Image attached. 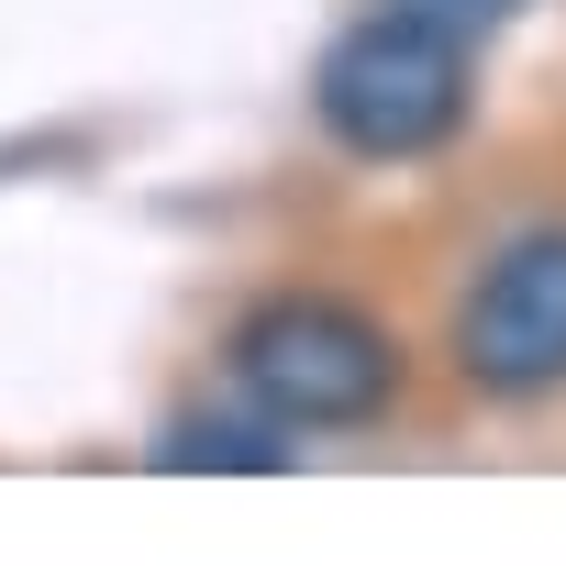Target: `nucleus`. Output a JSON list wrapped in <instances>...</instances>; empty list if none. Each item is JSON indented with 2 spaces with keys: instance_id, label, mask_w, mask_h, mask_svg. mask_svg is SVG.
I'll return each instance as SVG.
<instances>
[{
  "instance_id": "nucleus-4",
  "label": "nucleus",
  "mask_w": 566,
  "mask_h": 566,
  "mask_svg": "<svg viewBox=\"0 0 566 566\" xmlns=\"http://www.w3.org/2000/svg\"><path fill=\"white\" fill-rule=\"evenodd\" d=\"M156 467H167V478H200V467H222V478H277L290 444H277L266 411H255V422H233V411H178V422L156 433Z\"/></svg>"
},
{
  "instance_id": "nucleus-2",
  "label": "nucleus",
  "mask_w": 566,
  "mask_h": 566,
  "mask_svg": "<svg viewBox=\"0 0 566 566\" xmlns=\"http://www.w3.org/2000/svg\"><path fill=\"white\" fill-rule=\"evenodd\" d=\"M312 112L345 156L367 167H400V156H433L455 123H467V34L389 0V12L345 23L323 45V78H312Z\"/></svg>"
},
{
  "instance_id": "nucleus-3",
  "label": "nucleus",
  "mask_w": 566,
  "mask_h": 566,
  "mask_svg": "<svg viewBox=\"0 0 566 566\" xmlns=\"http://www.w3.org/2000/svg\"><path fill=\"white\" fill-rule=\"evenodd\" d=\"M455 367L489 400L566 389V222H533L478 266V290L455 312Z\"/></svg>"
},
{
  "instance_id": "nucleus-1",
  "label": "nucleus",
  "mask_w": 566,
  "mask_h": 566,
  "mask_svg": "<svg viewBox=\"0 0 566 566\" xmlns=\"http://www.w3.org/2000/svg\"><path fill=\"white\" fill-rule=\"evenodd\" d=\"M233 389L277 433H356L400 400V334L334 290H277L233 323Z\"/></svg>"
},
{
  "instance_id": "nucleus-5",
  "label": "nucleus",
  "mask_w": 566,
  "mask_h": 566,
  "mask_svg": "<svg viewBox=\"0 0 566 566\" xmlns=\"http://www.w3.org/2000/svg\"><path fill=\"white\" fill-rule=\"evenodd\" d=\"M411 12H433V23H455V34H478V23H500L511 0H411Z\"/></svg>"
}]
</instances>
